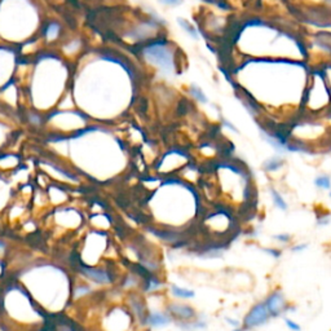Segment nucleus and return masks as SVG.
<instances>
[{"label":"nucleus","instance_id":"nucleus-1","mask_svg":"<svg viewBox=\"0 0 331 331\" xmlns=\"http://www.w3.org/2000/svg\"><path fill=\"white\" fill-rule=\"evenodd\" d=\"M138 52L141 60L162 76L174 78L182 69L180 50L172 40L162 35L141 44Z\"/></svg>","mask_w":331,"mask_h":331},{"label":"nucleus","instance_id":"nucleus-2","mask_svg":"<svg viewBox=\"0 0 331 331\" xmlns=\"http://www.w3.org/2000/svg\"><path fill=\"white\" fill-rule=\"evenodd\" d=\"M300 110L304 116H317L331 110V90L324 68H316L310 72L304 90Z\"/></svg>","mask_w":331,"mask_h":331},{"label":"nucleus","instance_id":"nucleus-3","mask_svg":"<svg viewBox=\"0 0 331 331\" xmlns=\"http://www.w3.org/2000/svg\"><path fill=\"white\" fill-rule=\"evenodd\" d=\"M272 318H280L281 316L288 314L296 310V306L288 300L284 291L280 288H273L262 300Z\"/></svg>","mask_w":331,"mask_h":331},{"label":"nucleus","instance_id":"nucleus-4","mask_svg":"<svg viewBox=\"0 0 331 331\" xmlns=\"http://www.w3.org/2000/svg\"><path fill=\"white\" fill-rule=\"evenodd\" d=\"M272 320L270 314H269L268 310H266L264 302H258L251 306L246 316L244 317L242 321V328L244 331H252L256 328L266 326L269 321Z\"/></svg>","mask_w":331,"mask_h":331},{"label":"nucleus","instance_id":"nucleus-5","mask_svg":"<svg viewBox=\"0 0 331 331\" xmlns=\"http://www.w3.org/2000/svg\"><path fill=\"white\" fill-rule=\"evenodd\" d=\"M166 312L171 316L174 322H186L197 318L198 312L192 304L185 303L182 300L167 302L164 306Z\"/></svg>","mask_w":331,"mask_h":331},{"label":"nucleus","instance_id":"nucleus-6","mask_svg":"<svg viewBox=\"0 0 331 331\" xmlns=\"http://www.w3.org/2000/svg\"><path fill=\"white\" fill-rule=\"evenodd\" d=\"M128 308L130 312L134 316V321L138 322V325L145 328V322H146V316L149 313V306H148L146 300L144 296H141L140 294H130L128 295Z\"/></svg>","mask_w":331,"mask_h":331},{"label":"nucleus","instance_id":"nucleus-7","mask_svg":"<svg viewBox=\"0 0 331 331\" xmlns=\"http://www.w3.org/2000/svg\"><path fill=\"white\" fill-rule=\"evenodd\" d=\"M174 322L171 318V316L166 312V310H150L146 316V322L145 325L150 328H167Z\"/></svg>","mask_w":331,"mask_h":331},{"label":"nucleus","instance_id":"nucleus-8","mask_svg":"<svg viewBox=\"0 0 331 331\" xmlns=\"http://www.w3.org/2000/svg\"><path fill=\"white\" fill-rule=\"evenodd\" d=\"M82 272L91 281L100 284H109L114 281V277L109 270L104 268H94V266H82Z\"/></svg>","mask_w":331,"mask_h":331},{"label":"nucleus","instance_id":"nucleus-9","mask_svg":"<svg viewBox=\"0 0 331 331\" xmlns=\"http://www.w3.org/2000/svg\"><path fill=\"white\" fill-rule=\"evenodd\" d=\"M62 32V28L57 21H44L40 26V38L44 42L50 43V42L57 40Z\"/></svg>","mask_w":331,"mask_h":331},{"label":"nucleus","instance_id":"nucleus-10","mask_svg":"<svg viewBox=\"0 0 331 331\" xmlns=\"http://www.w3.org/2000/svg\"><path fill=\"white\" fill-rule=\"evenodd\" d=\"M178 328H182V331H202L207 328V320L206 317H203L202 314H198L197 318L192 320V321L186 322H175Z\"/></svg>","mask_w":331,"mask_h":331},{"label":"nucleus","instance_id":"nucleus-11","mask_svg":"<svg viewBox=\"0 0 331 331\" xmlns=\"http://www.w3.org/2000/svg\"><path fill=\"white\" fill-rule=\"evenodd\" d=\"M286 166V160L284 158L280 156H273L270 158H268L266 160H264L262 163V171L270 175V174H276V172H280L282 168Z\"/></svg>","mask_w":331,"mask_h":331},{"label":"nucleus","instance_id":"nucleus-12","mask_svg":"<svg viewBox=\"0 0 331 331\" xmlns=\"http://www.w3.org/2000/svg\"><path fill=\"white\" fill-rule=\"evenodd\" d=\"M170 294L174 299L176 300H182V302H186V300H192L196 298V291L192 290V288H182L176 284H170Z\"/></svg>","mask_w":331,"mask_h":331},{"label":"nucleus","instance_id":"nucleus-13","mask_svg":"<svg viewBox=\"0 0 331 331\" xmlns=\"http://www.w3.org/2000/svg\"><path fill=\"white\" fill-rule=\"evenodd\" d=\"M176 24H178V28H182V32L190 38V39H193V40H200V30H198L190 21H188L186 18H182V17H178V18H176Z\"/></svg>","mask_w":331,"mask_h":331},{"label":"nucleus","instance_id":"nucleus-14","mask_svg":"<svg viewBox=\"0 0 331 331\" xmlns=\"http://www.w3.org/2000/svg\"><path fill=\"white\" fill-rule=\"evenodd\" d=\"M269 196H270V200L273 202V206L277 210L282 211V212H288V203L286 202L284 197L281 194V192L276 189L274 186L269 188Z\"/></svg>","mask_w":331,"mask_h":331},{"label":"nucleus","instance_id":"nucleus-15","mask_svg":"<svg viewBox=\"0 0 331 331\" xmlns=\"http://www.w3.org/2000/svg\"><path fill=\"white\" fill-rule=\"evenodd\" d=\"M189 96H190L194 101H197L198 104H200V105H207V104L210 102L207 94H204V91H203L197 83H190V84H189Z\"/></svg>","mask_w":331,"mask_h":331},{"label":"nucleus","instance_id":"nucleus-16","mask_svg":"<svg viewBox=\"0 0 331 331\" xmlns=\"http://www.w3.org/2000/svg\"><path fill=\"white\" fill-rule=\"evenodd\" d=\"M314 186L322 192H330L331 190V176L328 174H320L314 178L313 182Z\"/></svg>","mask_w":331,"mask_h":331},{"label":"nucleus","instance_id":"nucleus-17","mask_svg":"<svg viewBox=\"0 0 331 331\" xmlns=\"http://www.w3.org/2000/svg\"><path fill=\"white\" fill-rule=\"evenodd\" d=\"M272 238L273 240H276V242L281 244V246H288V244H291L292 240H294V236L290 234V233L282 232V233H277V234L272 236Z\"/></svg>","mask_w":331,"mask_h":331},{"label":"nucleus","instance_id":"nucleus-18","mask_svg":"<svg viewBox=\"0 0 331 331\" xmlns=\"http://www.w3.org/2000/svg\"><path fill=\"white\" fill-rule=\"evenodd\" d=\"M262 252L266 254V255H269L270 258H273V259H281L282 255H284V251L281 250V248H278V247H262Z\"/></svg>","mask_w":331,"mask_h":331},{"label":"nucleus","instance_id":"nucleus-19","mask_svg":"<svg viewBox=\"0 0 331 331\" xmlns=\"http://www.w3.org/2000/svg\"><path fill=\"white\" fill-rule=\"evenodd\" d=\"M316 224L318 226H326L331 222V216L328 211H322V212L317 214V219H316Z\"/></svg>","mask_w":331,"mask_h":331},{"label":"nucleus","instance_id":"nucleus-20","mask_svg":"<svg viewBox=\"0 0 331 331\" xmlns=\"http://www.w3.org/2000/svg\"><path fill=\"white\" fill-rule=\"evenodd\" d=\"M284 325H286V328H288L290 331H302V330H303V328H302V326H300L299 322H296L295 320L290 318V317H288V316H284Z\"/></svg>","mask_w":331,"mask_h":331},{"label":"nucleus","instance_id":"nucleus-21","mask_svg":"<svg viewBox=\"0 0 331 331\" xmlns=\"http://www.w3.org/2000/svg\"><path fill=\"white\" fill-rule=\"evenodd\" d=\"M310 247V244H306V242H299V244H292L290 246V251L291 252L295 254H302L306 250Z\"/></svg>","mask_w":331,"mask_h":331},{"label":"nucleus","instance_id":"nucleus-22","mask_svg":"<svg viewBox=\"0 0 331 331\" xmlns=\"http://www.w3.org/2000/svg\"><path fill=\"white\" fill-rule=\"evenodd\" d=\"M220 123H222V127L225 130H229L230 132H234V134H240V131H238V128L236 127L233 123L230 122V120H228L226 118H222L220 119Z\"/></svg>","mask_w":331,"mask_h":331},{"label":"nucleus","instance_id":"nucleus-23","mask_svg":"<svg viewBox=\"0 0 331 331\" xmlns=\"http://www.w3.org/2000/svg\"><path fill=\"white\" fill-rule=\"evenodd\" d=\"M224 322L232 328H240V326H242V321H240V320L234 318V317H230V316H226V317H224Z\"/></svg>","mask_w":331,"mask_h":331},{"label":"nucleus","instance_id":"nucleus-24","mask_svg":"<svg viewBox=\"0 0 331 331\" xmlns=\"http://www.w3.org/2000/svg\"><path fill=\"white\" fill-rule=\"evenodd\" d=\"M164 6H178L184 3V0H158Z\"/></svg>","mask_w":331,"mask_h":331},{"label":"nucleus","instance_id":"nucleus-25","mask_svg":"<svg viewBox=\"0 0 331 331\" xmlns=\"http://www.w3.org/2000/svg\"><path fill=\"white\" fill-rule=\"evenodd\" d=\"M232 331H244V328H242V326H240V328H232Z\"/></svg>","mask_w":331,"mask_h":331},{"label":"nucleus","instance_id":"nucleus-26","mask_svg":"<svg viewBox=\"0 0 331 331\" xmlns=\"http://www.w3.org/2000/svg\"><path fill=\"white\" fill-rule=\"evenodd\" d=\"M328 197H330V200H331V190L328 192Z\"/></svg>","mask_w":331,"mask_h":331}]
</instances>
